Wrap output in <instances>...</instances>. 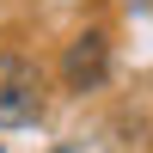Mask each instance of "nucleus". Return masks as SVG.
Masks as SVG:
<instances>
[{
	"label": "nucleus",
	"mask_w": 153,
	"mask_h": 153,
	"mask_svg": "<svg viewBox=\"0 0 153 153\" xmlns=\"http://www.w3.org/2000/svg\"><path fill=\"white\" fill-rule=\"evenodd\" d=\"M49 110V74L25 49H0V129H31Z\"/></svg>",
	"instance_id": "f257e3e1"
},
{
	"label": "nucleus",
	"mask_w": 153,
	"mask_h": 153,
	"mask_svg": "<svg viewBox=\"0 0 153 153\" xmlns=\"http://www.w3.org/2000/svg\"><path fill=\"white\" fill-rule=\"evenodd\" d=\"M104 80H110V31L92 25V31H80L68 49H61V86H68L74 98H86Z\"/></svg>",
	"instance_id": "f03ea898"
},
{
	"label": "nucleus",
	"mask_w": 153,
	"mask_h": 153,
	"mask_svg": "<svg viewBox=\"0 0 153 153\" xmlns=\"http://www.w3.org/2000/svg\"><path fill=\"white\" fill-rule=\"evenodd\" d=\"M55 153H74V147H55Z\"/></svg>",
	"instance_id": "7ed1b4c3"
},
{
	"label": "nucleus",
	"mask_w": 153,
	"mask_h": 153,
	"mask_svg": "<svg viewBox=\"0 0 153 153\" xmlns=\"http://www.w3.org/2000/svg\"><path fill=\"white\" fill-rule=\"evenodd\" d=\"M0 153H6V147H0Z\"/></svg>",
	"instance_id": "20e7f679"
}]
</instances>
